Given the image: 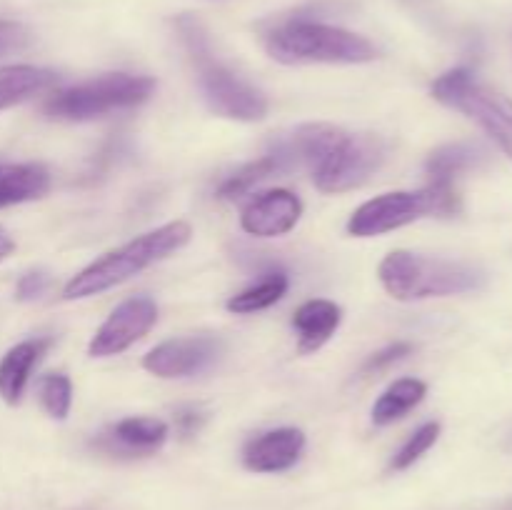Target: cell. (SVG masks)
Wrapping results in <instances>:
<instances>
[{"mask_svg":"<svg viewBox=\"0 0 512 510\" xmlns=\"http://www.w3.org/2000/svg\"><path fill=\"white\" fill-rule=\"evenodd\" d=\"M190 225L185 220H175V223H165L160 228L150 230V233L140 235V238L130 240L128 245L118 250H110L103 258L90 263L88 268L80 270L78 275L65 283L63 298L65 300H78L98 295L103 290L115 288V285L125 283L133 275L143 273L150 265L160 263L168 255L178 253L180 248L190 243Z\"/></svg>","mask_w":512,"mask_h":510,"instance_id":"6da1fadb","label":"cell"},{"mask_svg":"<svg viewBox=\"0 0 512 510\" xmlns=\"http://www.w3.org/2000/svg\"><path fill=\"white\" fill-rule=\"evenodd\" d=\"M178 30L185 50L198 70V83L208 108L220 118L243 120V123L263 120L268 115V98L215 58L203 25L185 15L178 20Z\"/></svg>","mask_w":512,"mask_h":510,"instance_id":"7a4b0ae2","label":"cell"},{"mask_svg":"<svg viewBox=\"0 0 512 510\" xmlns=\"http://www.w3.org/2000/svg\"><path fill=\"white\" fill-rule=\"evenodd\" d=\"M265 48L270 58L285 65H358L378 58V48L363 35L305 18L285 20L278 28L270 30Z\"/></svg>","mask_w":512,"mask_h":510,"instance_id":"3957f363","label":"cell"},{"mask_svg":"<svg viewBox=\"0 0 512 510\" xmlns=\"http://www.w3.org/2000/svg\"><path fill=\"white\" fill-rule=\"evenodd\" d=\"M380 283L395 300L445 298L483 285V273L468 263L395 250L380 263Z\"/></svg>","mask_w":512,"mask_h":510,"instance_id":"277c9868","label":"cell"},{"mask_svg":"<svg viewBox=\"0 0 512 510\" xmlns=\"http://www.w3.org/2000/svg\"><path fill=\"white\" fill-rule=\"evenodd\" d=\"M460 213V195L455 185L430 183L423 190L385 193L360 205L348 220V233L355 238H373L390 233L423 218H450Z\"/></svg>","mask_w":512,"mask_h":510,"instance_id":"5b68a950","label":"cell"},{"mask_svg":"<svg viewBox=\"0 0 512 510\" xmlns=\"http://www.w3.org/2000/svg\"><path fill=\"white\" fill-rule=\"evenodd\" d=\"M153 90L155 80L148 75L105 73L53 93L43 105V113L53 120L83 123V120L105 118L118 110L138 108L153 95Z\"/></svg>","mask_w":512,"mask_h":510,"instance_id":"8992f818","label":"cell"},{"mask_svg":"<svg viewBox=\"0 0 512 510\" xmlns=\"http://www.w3.org/2000/svg\"><path fill=\"white\" fill-rule=\"evenodd\" d=\"M433 98L468 115L512 160V100L478 83L468 68H455L433 83Z\"/></svg>","mask_w":512,"mask_h":510,"instance_id":"52a82bcc","label":"cell"},{"mask_svg":"<svg viewBox=\"0 0 512 510\" xmlns=\"http://www.w3.org/2000/svg\"><path fill=\"white\" fill-rule=\"evenodd\" d=\"M388 145L380 135H345L343 143L313 170V183L320 193H345L368 183L370 175L385 163Z\"/></svg>","mask_w":512,"mask_h":510,"instance_id":"ba28073f","label":"cell"},{"mask_svg":"<svg viewBox=\"0 0 512 510\" xmlns=\"http://www.w3.org/2000/svg\"><path fill=\"white\" fill-rule=\"evenodd\" d=\"M223 355V343L213 335H188L155 345L143 358V368L158 378H190L205 373Z\"/></svg>","mask_w":512,"mask_h":510,"instance_id":"9c48e42d","label":"cell"},{"mask_svg":"<svg viewBox=\"0 0 512 510\" xmlns=\"http://www.w3.org/2000/svg\"><path fill=\"white\" fill-rule=\"evenodd\" d=\"M155 323H158V305H155V300L145 298V295L123 300L108 315V320L100 325L98 333L93 335L88 353L93 358H110V355L123 353L130 345L138 343L143 335H148Z\"/></svg>","mask_w":512,"mask_h":510,"instance_id":"30bf717a","label":"cell"},{"mask_svg":"<svg viewBox=\"0 0 512 510\" xmlns=\"http://www.w3.org/2000/svg\"><path fill=\"white\" fill-rule=\"evenodd\" d=\"M345 130L328 123H305L290 133L278 135L270 143L268 153L280 163L285 173L308 168L313 173L335 148L345 140Z\"/></svg>","mask_w":512,"mask_h":510,"instance_id":"8fae6325","label":"cell"},{"mask_svg":"<svg viewBox=\"0 0 512 510\" xmlns=\"http://www.w3.org/2000/svg\"><path fill=\"white\" fill-rule=\"evenodd\" d=\"M303 215V203L290 190H268L250 200L240 215V225L255 238H278L290 233Z\"/></svg>","mask_w":512,"mask_h":510,"instance_id":"7c38bea8","label":"cell"},{"mask_svg":"<svg viewBox=\"0 0 512 510\" xmlns=\"http://www.w3.org/2000/svg\"><path fill=\"white\" fill-rule=\"evenodd\" d=\"M305 450V433L298 428H278L250 440L243 450L245 468L253 473H283L293 468Z\"/></svg>","mask_w":512,"mask_h":510,"instance_id":"4fadbf2b","label":"cell"},{"mask_svg":"<svg viewBox=\"0 0 512 510\" xmlns=\"http://www.w3.org/2000/svg\"><path fill=\"white\" fill-rule=\"evenodd\" d=\"M168 440V425L158 418H125L105 430L95 445L113 455H150Z\"/></svg>","mask_w":512,"mask_h":510,"instance_id":"5bb4252c","label":"cell"},{"mask_svg":"<svg viewBox=\"0 0 512 510\" xmlns=\"http://www.w3.org/2000/svg\"><path fill=\"white\" fill-rule=\"evenodd\" d=\"M53 340L50 338H33L23 340V343L13 345L8 353L0 360V398L8 405H18L20 398L25 393V385H28L30 373H33L35 365L40 363V358L45 355V350L50 348Z\"/></svg>","mask_w":512,"mask_h":510,"instance_id":"9a60e30c","label":"cell"},{"mask_svg":"<svg viewBox=\"0 0 512 510\" xmlns=\"http://www.w3.org/2000/svg\"><path fill=\"white\" fill-rule=\"evenodd\" d=\"M340 320H343V310L330 300H308L300 305L293 315L300 353H315L318 348H323L335 335Z\"/></svg>","mask_w":512,"mask_h":510,"instance_id":"2e32d148","label":"cell"},{"mask_svg":"<svg viewBox=\"0 0 512 510\" xmlns=\"http://www.w3.org/2000/svg\"><path fill=\"white\" fill-rule=\"evenodd\" d=\"M50 190V173L40 163H0V208L43 198Z\"/></svg>","mask_w":512,"mask_h":510,"instance_id":"e0dca14e","label":"cell"},{"mask_svg":"<svg viewBox=\"0 0 512 510\" xmlns=\"http://www.w3.org/2000/svg\"><path fill=\"white\" fill-rule=\"evenodd\" d=\"M58 85V73L35 65H8L0 68V110L25 103Z\"/></svg>","mask_w":512,"mask_h":510,"instance_id":"ac0fdd59","label":"cell"},{"mask_svg":"<svg viewBox=\"0 0 512 510\" xmlns=\"http://www.w3.org/2000/svg\"><path fill=\"white\" fill-rule=\"evenodd\" d=\"M485 158V150L478 143H450L435 150L425 163L430 183L453 185L455 178L478 168Z\"/></svg>","mask_w":512,"mask_h":510,"instance_id":"d6986e66","label":"cell"},{"mask_svg":"<svg viewBox=\"0 0 512 510\" xmlns=\"http://www.w3.org/2000/svg\"><path fill=\"white\" fill-rule=\"evenodd\" d=\"M428 395V385L423 380L403 378L395 380L373 405V423L375 425H390L395 420L405 418L415 405H420Z\"/></svg>","mask_w":512,"mask_h":510,"instance_id":"ffe728a7","label":"cell"},{"mask_svg":"<svg viewBox=\"0 0 512 510\" xmlns=\"http://www.w3.org/2000/svg\"><path fill=\"white\" fill-rule=\"evenodd\" d=\"M288 275L285 273H270L265 275L260 283L250 285V288L240 290L238 295L228 300V310L235 315H248V313H258V310L270 308V305L278 303L285 293H288Z\"/></svg>","mask_w":512,"mask_h":510,"instance_id":"44dd1931","label":"cell"},{"mask_svg":"<svg viewBox=\"0 0 512 510\" xmlns=\"http://www.w3.org/2000/svg\"><path fill=\"white\" fill-rule=\"evenodd\" d=\"M278 175H283V168H280V163L273 155L265 153L263 158L243 165V168L235 170L230 178H225L223 185L218 188V198L238 200L243 198V195H248L253 188H258L260 183H265V180L270 178H278Z\"/></svg>","mask_w":512,"mask_h":510,"instance_id":"7402d4cb","label":"cell"},{"mask_svg":"<svg viewBox=\"0 0 512 510\" xmlns=\"http://www.w3.org/2000/svg\"><path fill=\"white\" fill-rule=\"evenodd\" d=\"M40 405L45 413L55 420H65L73 405V385H70L68 375L63 373H50L43 375L38 383Z\"/></svg>","mask_w":512,"mask_h":510,"instance_id":"603a6c76","label":"cell"},{"mask_svg":"<svg viewBox=\"0 0 512 510\" xmlns=\"http://www.w3.org/2000/svg\"><path fill=\"white\" fill-rule=\"evenodd\" d=\"M440 438V425L438 423H425L423 428L415 430L413 435L408 438V443L403 445V448L395 453L393 463H390V468L393 470H405L410 468V465L415 463V460L423 458L425 453H428L430 448H433L435 443H438Z\"/></svg>","mask_w":512,"mask_h":510,"instance_id":"cb8c5ba5","label":"cell"},{"mask_svg":"<svg viewBox=\"0 0 512 510\" xmlns=\"http://www.w3.org/2000/svg\"><path fill=\"white\" fill-rule=\"evenodd\" d=\"M50 288V275L43 270H30L15 285V298L20 303H30V300H40Z\"/></svg>","mask_w":512,"mask_h":510,"instance_id":"d4e9b609","label":"cell"},{"mask_svg":"<svg viewBox=\"0 0 512 510\" xmlns=\"http://www.w3.org/2000/svg\"><path fill=\"white\" fill-rule=\"evenodd\" d=\"M413 353V345L410 343H393L388 348H383L380 353H375L368 363L363 365V373H378V370H385L388 365L400 363L403 358Z\"/></svg>","mask_w":512,"mask_h":510,"instance_id":"484cf974","label":"cell"},{"mask_svg":"<svg viewBox=\"0 0 512 510\" xmlns=\"http://www.w3.org/2000/svg\"><path fill=\"white\" fill-rule=\"evenodd\" d=\"M28 43V30L20 23H10V20H0V58L8 53H15Z\"/></svg>","mask_w":512,"mask_h":510,"instance_id":"4316f807","label":"cell"},{"mask_svg":"<svg viewBox=\"0 0 512 510\" xmlns=\"http://www.w3.org/2000/svg\"><path fill=\"white\" fill-rule=\"evenodd\" d=\"M205 423V415L200 413L198 408H180L178 413H175V428H178V433L183 435V438H190V435L198 433L200 428H203Z\"/></svg>","mask_w":512,"mask_h":510,"instance_id":"83f0119b","label":"cell"},{"mask_svg":"<svg viewBox=\"0 0 512 510\" xmlns=\"http://www.w3.org/2000/svg\"><path fill=\"white\" fill-rule=\"evenodd\" d=\"M13 250H15L13 238H10V235H8V230L0 228V263H3V260L8 258L10 253H13Z\"/></svg>","mask_w":512,"mask_h":510,"instance_id":"f1b7e54d","label":"cell"}]
</instances>
